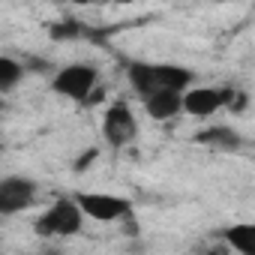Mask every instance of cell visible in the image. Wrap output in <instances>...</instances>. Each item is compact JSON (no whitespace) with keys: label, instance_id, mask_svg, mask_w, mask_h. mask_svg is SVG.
Wrapping results in <instances>:
<instances>
[{"label":"cell","instance_id":"7c38bea8","mask_svg":"<svg viewBox=\"0 0 255 255\" xmlns=\"http://www.w3.org/2000/svg\"><path fill=\"white\" fill-rule=\"evenodd\" d=\"M96 156H99V150H96V147H90V150H87V153H84V156L75 162V171H84V168H87V165H90Z\"/></svg>","mask_w":255,"mask_h":255},{"label":"cell","instance_id":"52a82bcc","mask_svg":"<svg viewBox=\"0 0 255 255\" xmlns=\"http://www.w3.org/2000/svg\"><path fill=\"white\" fill-rule=\"evenodd\" d=\"M36 201V183L30 177H3L0 180V213L15 216Z\"/></svg>","mask_w":255,"mask_h":255},{"label":"cell","instance_id":"8992f818","mask_svg":"<svg viewBox=\"0 0 255 255\" xmlns=\"http://www.w3.org/2000/svg\"><path fill=\"white\" fill-rule=\"evenodd\" d=\"M135 132H138V120H135L132 108L126 105L123 99L111 102L108 111H105V117H102V135H105L111 144L120 147V144H129V141L135 138Z\"/></svg>","mask_w":255,"mask_h":255},{"label":"cell","instance_id":"6da1fadb","mask_svg":"<svg viewBox=\"0 0 255 255\" xmlns=\"http://www.w3.org/2000/svg\"><path fill=\"white\" fill-rule=\"evenodd\" d=\"M132 90L141 99H150L156 93H186L192 84V72L186 66H174V63H144V60H132L126 66Z\"/></svg>","mask_w":255,"mask_h":255},{"label":"cell","instance_id":"4fadbf2b","mask_svg":"<svg viewBox=\"0 0 255 255\" xmlns=\"http://www.w3.org/2000/svg\"><path fill=\"white\" fill-rule=\"evenodd\" d=\"M39 255H63V252H60V249H54V246H45Z\"/></svg>","mask_w":255,"mask_h":255},{"label":"cell","instance_id":"30bf717a","mask_svg":"<svg viewBox=\"0 0 255 255\" xmlns=\"http://www.w3.org/2000/svg\"><path fill=\"white\" fill-rule=\"evenodd\" d=\"M144 111L153 120H168L183 111V93H156V96L144 99Z\"/></svg>","mask_w":255,"mask_h":255},{"label":"cell","instance_id":"7a4b0ae2","mask_svg":"<svg viewBox=\"0 0 255 255\" xmlns=\"http://www.w3.org/2000/svg\"><path fill=\"white\" fill-rule=\"evenodd\" d=\"M81 222H84V210L78 207L75 198H57L36 222H33V231L42 237V240H51V237H72L81 231Z\"/></svg>","mask_w":255,"mask_h":255},{"label":"cell","instance_id":"8fae6325","mask_svg":"<svg viewBox=\"0 0 255 255\" xmlns=\"http://www.w3.org/2000/svg\"><path fill=\"white\" fill-rule=\"evenodd\" d=\"M24 78V66L12 57H0V90L9 93L18 81Z\"/></svg>","mask_w":255,"mask_h":255},{"label":"cell","instance_id":"5b68a950","mask_svg":"<svg viewBox=\"0 0 255 255\" xmlns=\"http://www.w3.org/2000/svg\"><path fill=\"white\" fill-rule=\"evenodd\" d=\"M234 96L237 93L231 87H189L183 93V111L192 117H210L222 108H231Z\"/></svg>","mask_w":255,"mask_h":255},{"label":"cell","instance_id":"9c48e42d","mask_svg":"<svg viewBox=\"0 0 255 255\" xmlns=\"http://www.w3.org/2000/svg\"><path fill=\"white\" fill-rule=\"evenodd\" d=\"M195 141L204 144V147H216V150H237L243 144V138L231 129V126H210V129L195 135Z\"/></svg>","mask_w":255,"mask_h":255},{"label":"cell","instance_id":"ba28073f","mask_svg":"<svg viewBox=\"0 0 255 255\" xmlns=\"http://www.w3.org/2000/svg\"><path fill=\"white\" fill-rule=\"evenodd\" d=\"M225 243L237 252V255H255V222H237L228 225L222 231Z\"/></svg>","mask_w":255,"mask_h":255},{"label":"cell","instance_id":"3957f363","mask_svg":"<svg viewBox=\"0 0 255 255\" xmlns=\"http://www.w3.org/2000/svg\"><path fill=\"white\" fill-rule=\"evenodd\" d=\"M96 81H99V72L90 63H69V66H63L51 78V90L60 93V96H66V99L81 102V99H87L93 93Z\"/></svg>","mask_w":255,"mask_h":255},{"label":"cell","instance_id":"277c9868","mask_svg":"<svg viewBox=\"0 0 255 255\" xmlns=\"http://www.w3.org/2000/svg\"><path fill=\"white\" fill-rule=\"evenodd\" d=\"M75 201L84 210V216H90L96 222H117V219H129L132 216V204L126 201V198H120V195H108V192H78Z\"/></svg>","mask_w":255,"mask_h":255}]
</instances>
